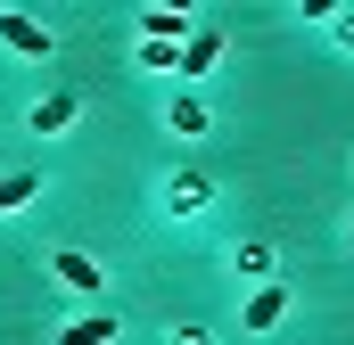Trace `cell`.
Masks as SVG:
<instances>
[{"label": "cell", "mask_w": 354, "mask_h": 345, "mask_svg": "<svg viewBox=\"0 0 354 345\" xmlns=\"http://www.w3.org/2000/svg\"><path fill=\"white\" fill-rule=\"evenodd\" d=\"M189 33H198V17H189V8H149V41H157V50H181Z\"/></svg>", "instance_id": "cell-5"}, {"label": "cell", "mask_w": 354, "mask_h": 345, "mask_svg": "<svg viewBox=\"0 0 354 345\" xmlns=\"http://www.w3.org/2000/svg\"><path fill=\"white\" fill-rule=\"evenodd\" d=\"M174 132H181V140L206 132V99H174Z\"/></svg>", "instance_id": "cell-9"}, {"label": "cell", "mask_w": 354, "mask_h": 345, "mask_svg": "<svg viewBox=\"0 0 354 345\" xmlns=\"http://www.w3.org/2000/svg\"><path fill=\"white\" fill-rule=\"evenodd\" d=\"M0 41H8V50H25V58H50V50H58V33H50V25H33L25 8H8V17H0Z\"/></svg>", "instance_id": "cell-1"}, {"label": "cell", "mask_w": 354, "mask_h": 345, "mask_svg": "<svg viewBox=\"0 0 354 345\" xmlns=\"http://www.w3.org/2000/svg\"><path fill=\"white\" fill-rule=\"evenodd\" d=\"M107 337H115V321H99V313L75 321V329H58V345H107Z\"/></svg>", "instance_id": "cell-8"}, {"label": "cell", "mask_w": 354, "mask_h": 345, "mask_svg": "<svg viewBox=\"0 0 354 345\" xmlns=\"http://www.w3.org/2000/svg\"><path fill=\"white\" fill-rule=\"evenodd\" d=\"M50 271H58V288H83V296L99 288V263H91L83 247H58V255H50Z\"/></svg>", "instance_id": "cell-6"}, {"label": "cell", "mask_w": 354, "mask_h": 345, "mask_svg": "<svg viewBox=\"0 0 354 345\" xmlns=\"http://www.w3.org/2000/svg\"><path fill=\"white\" fill-rule=\"evenodd\" d=\"M214 58H223V33H214V25H198V33L181 41V66H174V75H189V83H198V75H206Z\"/></svg>", "instance_id": "cell-4"}, {"label": "cell", "mask_w": 354, "mask_h": 345, "mask_svg": "<svg viewBox=\"0 0 354 345\" xmlns=\"http://www.w3.org/2000/svg\"><path fill=\"white\" fill-rule=\"evenodd\" d=\"M41 197V172L25 165V172H0V214H17V206H33Z\"/></svg>", "instance_id": "cell-7"}, {"label": "cell", "mask_w": 354, "mask_h": 345, "mask_svg": "<svg viewBox=\"0 0 354 345\" xmlns=\"http://www.w3.org/2000/svg\"><path fill=\"white\" fill-rule=\"evenodd\" d=\"M280 313H288V279H264V288L248 296V313H239V321H248V329H280Z\"/></svg>", "instance_id": "cell-2"}, {"label": "cell", "mask_w": 354, "mask_h": 345, "mask_svg": "<svg viewBox=\"0 0 354 345\" xmlns=\"http://www.w3.org/2000/svg\"><path fill=\"white\" fill-rule=\"evenodd\" d=\"M75 115H83V107H75V90H50V99L33 107V132H41V140H58V132H75Z\"/></svg>", "instance_id": "cell-3"}]
</instances>
